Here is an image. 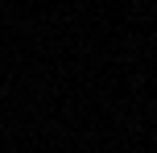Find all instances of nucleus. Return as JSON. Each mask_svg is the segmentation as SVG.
Segmentation results:
<instances>
[]
</instances>
